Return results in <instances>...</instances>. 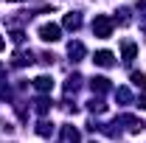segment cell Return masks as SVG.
Instances as JSON below:
<instances>
[{
  "label": "cell",
  "mask_w": 146,
  "mask_h": 143,
  "mask_svg": "<svg viewBox=\"0 0 146 143\" xmlns=\"http://www.w3.org/2000/svg\"><path fill=\"white\" fill-rule=\"evenodd\" d=\"M3 48H6V39H3V36H0V51H3Z\"/></svg>",
  "instance_id": "e0dca14e"
},
{
  "label": "cell",
  "mask_w": 146,
  "mask_h": 143,
  "mask_svg": "<svg viewBox=\"0 0 146 143\" xmlns=\"http://www.w3.org/2000/svg\"><path fill=\"white\" fill-rule=\"evenodd\" d=\"M93 62L101 65V68H110V65H112V54H110V51H98V54L93 56Z\"/></svg>",
  "instance_id": "277c9868"
},
{
  "label": "cell",
  "mask_w": 146,
  "mask_h": 143,
  "mask_svg": "<svg viewBox=\"0 0 146 143\" xmlns=\"http://www.w3.org/2000/svg\"><path fill=\"white\" fill-rule=\"evenodd\" d=\"M115 95H118V101H129V98H132L127 87H121V90H118V93H115Z\"/></svg>",
  "instance_id": "4fadbf2b"
},
{
  "label": "cell",
  "mask_w": 146,
  "mask_h": 143,
  "mask_svg": "<svg viewBox=\"0 0 146 143\" xmlns=\"http://www.w3.org/2000/svg\"><path fill=\"white\" fill-rule=\"evenodd\" d=\"M9 3H23V0H9Z\"/></svg>",
  "instance_id": "ac0fdd59"
},
{
  "label": "cell",
  "mask_w": 146,
  "mask_h": 143,
  "mask_svg": "<svg viewBox=\"0 0 146 143\" xmlns=\"http://www.w3.org/2000/svg\"><path fill=\"white\" fill-rule=\"evenodd\" d=\"M36 132H39V135L45 138V135H51V132H54V124H48V121H42V124L36 126Z\"/></svg>",
  "instance_id": "30bf717a"
},
{
  "label": "cell",
  "mask_w": 146,
  "mask_h": 143,
  "mask_svg": "<svg viewBox=\"0 0 146 143\" xmlns=\"http://www.w3.org/2000/svg\"><path fill=\"white\" fill-rule=\"evenodd\" d=\"M59 36H62V31H59V25H54V23H48V25L39 28V39H45V42H56Z\"/></svg>",
  "instance_id": "7a4b0ae2"
},
{
  "label": "cell",
  "mask_w": 146,
  "mask_h": 143,
  "mask_svg": "<svg viewBox=\"0 0 146 143\" xmlns=\"http://www.w3.org/2000/svg\"><path fill=\"white\" fill-rule=\"evenodd\" d=\"M68 54H70V59H73V62H79V59L84 56V45H82V42H70Z\"/></svg>",
  "instance_id": "5b68a950"
},
{
  "label": "cell",
  "mask_w": 146,
  "mask_h": 143,
  "mask_svg": "<svg viewBox=\"0 0 146 143\" xmlns=\"http://www.w3.org/2000/svg\"><path fill=\"white\" fill-rule=\"evenodd\" d=\"M135 54H138L135 42H124V59H127V62H132V59H135Z\"/></svg>",
  "instance_id": "8992f818"
},
{
  "label": "cell",
  "mask_w": 146,
  "mask_h": 143,
  "mask_svg": "<svg viewBox=\"0 0 146 143\" xmlns=\"http://www.w3.org/2000/svg\"><path fill=\"white\" fill-rule=\"evenodd\" d=\"M65 140H79V132H76V129H65Z\"/></svg>",
  "instance_id": "7c38bea8"
},
{
  "label": "cell",
  "mask_w": 146,
  "mask_h": 143,
  "mask_svg": "<svg viewBox=\"0 0 146 143\" xmlns=\"http://www.w3.org/2000/svg\"><path fill=\"white\" fill-rule=\"evenodd\" d=\"M36 112H39V115L48 112V98H39V101H36Z\"/></svg>",
  "instance_id": "8fae6325"
},
{
  "label": "cell",
  "mask_w": 146,
  "mask_h": 143,
  "mask_svg": "<svg viewBox=\"0 0 146 143\" xmlns=\"http://www.w3.org/2000/svg\"><path fill=\"white\" fill-rule=\"evenodd\" d=\"M132 84L141 87V90H146V76H143V73H132Z\"/></svg>",
  "instance_id": "9c48e42d"
},
{
  "label": "cell",
  "mask_w": 146,
  "mask_h": 143,
  "mask_svg": "<svg viewBox=\"0 0 146 143\" xmlns=\"http://www.w3.org/2000/svg\"><path fill=\"white\" fill-rule=\"evenodd\" d=\"M79 25H82V17L79 14H68L65 17V28H79Z\"/></svg>",
  "instance_id": "52a82bcc"
},
{
  "label": "cell",
  "mask_w": 146,
  "mask_h": 143,
  "mask_svg": "<svg viewBox=\"0 0 146 143\" xmlns=\"http://www.w3.org/2000/svg\"><path fill=\"white\" fill-rule=\"evenodd\" d=\"M23 36H25L23 31H14V34H11V39H14V42H23Z\"/></svg>",
  "instance_id": "9a60e30c"
},
{
  "label": "cell",
  "mask_w": 146,
  "mask_h": 143,
  "mask_svg": "<svg viewBox=\"0 0 146 143\" xmlns=\"http://www.w3.org/2000/svg\"><path fill=\"white\" fill-rule=\"evenodd\" d=\"M93 34L98 36V39H107V36L112 34V20H110L107 14H98V17L93 20Z\"/></svg>",
  "instance_id": "6da1fadb"
},
{
  "label": "cell",
  "mask_w": 146,
  "mask_h": 143,
  "mask_svg": "<svg viewBox=\"0 0 146 143\" xmlns=\"http://www.w3.org/2000/svg\"><path fill=\"white\" fill-rule=\"evenodd\" d=\"M107 87H110V81L104 79V76H98V79H93V90H98V93H104Z\"/></svg>",
  "instance_id": "ba28073f"
},
{
  "label": "cell",
  "mask_w": 146,
  "mask_h": 143,
  "mask_svg": "<svg viewBox=\"0 0 146 143\" xmlns=\"http://www.w3.org/2000/svg\"><path fill=\"white\" fill-rule=\"evenodd\" d=\"M90 109H93V112H101V109H104L101 98H93V101H90Z\"/></svg>",
  "instance_id": "5bb4252c"
},
{
  "label": "cell",
  "mask_w": 146,
  "mask_h": 143,
  "mask_svg": "<svg viewBox=\"0 0 146 143\" xmlns=\"http://www.w3.org/2000/svg\"><path fill=\"white\" fill-rule=\"evenodd\" d=\"M138 107H141V109H146V98H141V104H138Z\"/></svg>",
  "instance_id": "2e32d148"
},
{
  "label": "cell",
  "mask_w": 146,
  "mask_h": 143,
  "mask_svg": "<svg viewBox=\"0 0 146 143\" xmlns=\"http://www.w3.org/2000/svg\"><path fill=\"white\" fill-rule=\"evenodd\" d=\"M34 87L39 90V93H48V90L54 87V79H51V76H36V79H34Z\"/></svg>",
  "instance_id": "3957f363"
}]
</instances>
